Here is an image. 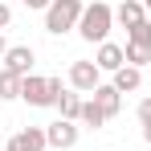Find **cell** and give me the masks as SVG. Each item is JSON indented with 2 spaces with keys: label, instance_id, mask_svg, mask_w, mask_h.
Wrapping results in <instances>:
<instances>
[{
  "label": "cell",
  "instance_id": "5",
  "mask_svg": "<svg viewBox=\"0 0 151 151\" xmlns=\"http://www.w3.org/2000/svg\"><path fill=\"white\" fill-rule=\"evenodd\" d=\"M45 147H49L45 127H25V131H17V135L4 143V151H45Z\"/></svg>",
  "mask_w": 151,
  "mask_h": 151
},
{
  "label": "cell",
  "instance_id": "16",
  "mask_svg": "<svg viewBox=\"0 0 151 151\" xmlns=\"http://www.w3.org/2000/svg\"><path fill=\"white\" fill-rule=\"evenodd\" d=\"M127 41H131V45H147V49H151V17L143 21V25L127 29Z\"/></svg>",
  "mask_w": 151,
  "mask_h": 151
},
{
  "label": "cell",
  "instance_id": "15",
  "mask_svg": "<svg viewBox=\"0 0 151 151\" xmlns=\"http://www.w3.org/2000/svg\"><path fill=\"white\" fill-rule=\"evenodd\" d=\"M123 49H127V65H135V70H143V65L151 61V49H147V45H131V41H127Z\"/></svg>",
  "mask_w": 151,
  "mask_h": 151
},
{
  "label": "cell",
  "instance_id": "2",
  "mask_svg": "<svg viewBox=\"0 0 151 151\" xmlns=\"http://www.w3.org/2000/svg\"><path fill=\"white\" fill-rule=\"evenodd\" d=\"M65 94V86H61V78H37L29 74L21 82V102L29 106H37V110H45V106H57V98Z\"/></svg>",
  "mask_w": 151,
  "mask_h": 151
},
{
  "label": "cell",
  "instance_id": "17",
  "mask_svg": "<svg viewBox=\"0 0 151 151\" xmlns=\"http://www.w3.org/2000/svg\"><path fill=\"white\" fill-rule=\"evenodd\" d=\"M135 114H139V123H143V127H151V94H147V98H139Z\"/></svg>",
  "mask_w": 151,
  "mask_h": 151
},
{
  "label": "cell",
  "instance_id": "1",
  "mask_svg": "<svg viewBox=\"0 0 151 151\" xmlns=\"http://www.w3.org/2000/svg\"><path fill=\"white\" fill-rule=\"evenodd\" d=\"M110 29H114V8H110L106 0H94V4H86V12H82V21H78V33H82V41H90V45H102V41L110 37Z\"/></svg>",
  "mask_w": 151,
  "mask_h": 151
},
{
  "label": "cell",
  "instance_id": "6",
  "mask_svg": "<svg viewBox=\"0 0 151 151\" xmlns=\"http://www.w3.org/2000/svg\"><path fill=\"white\" fill-rule=\"evenodd\" d=\"M78 135H82V127H78V123H65V119H57V123L45 127V139H49V147H57V151H70L78 143Z\"/></svg>",
  "mask_w": 151,
  "mask_h": 151
},
{
  "label": "cell",
  "instance_id": "13",
  "mask_svg": "<svg viewBox=\"0 0 151 151\" xmlns=\"http://www.w3.org/2000/svg\"><path fill=\"white\" fill-rule=\"evenodd\" d=\"M21 82H25L21 74H12V70H0V98H4V102L21 98Z\"/></svg>",
  "mask_w": 151,
  "mask_h": 151
},
{
  "label": "cell",
  "instance_id": "19",
  "mask_svg": "<svg viewBox=\"0 0 151 151\" xmlns=\"http://www.w3.org/2000/svg\"><path fill=\"white\" fill-rule=\"evenodd\" d=\"M25 4H29V8H41V12H45V8H49L53 0H25Z\"/></svg>",
  "mask_w": 151,
  "mask_h": 151
},
{
  "label": "cell",
  "instance_id": "18",
  "mask_svg": "<svg viewBox=\"0 0 151 151\" xmlns=\"http://www.w3.org/2000/svg\"><path fill=\"white\" fill-rule=\"evenodd\" d=\"M12 25V8H8V4H4V0H0V33H4V29Z\"/></svg>",
  "mask_w": 151,
  "mask_h": 151
},
{
  "label": "cell",
  "instance_id": "23",
  "mask_svg": "<svg viewBox=\"0 0 151 151\" xmlns=\"http://www.w3.org/2000/svg\"><path fill=\"white\" fill-rule=\"evenodd\" d=\"M0 135H4V127H0Z\"/></svg>",
  "mask_w": 151,
  "mask_h": 151
},
{
  "label": "cell",
  "instance_id": "14",
  "mask_svg": "<svg viewBox=\"0 0 151 151\" xmlns=\"http://www.w3.org/2000/svg\"><path fill=\"white\" fill-rule=\"evenodd\" d=\"M78 123H82V127H94V131H98V127L106 123V114L98 110V102H94V98H86V102H82V119H78Z\"/></svg>",
  "mask_w": 151,
  "mask_h": 151
},
{
  "label": "cell",
  "instance_id": "11",
  "mask_svg": "<svg viewBox=\"0 0 151 151\" xmlns=\"http://www.w3.org/2000/svg\"><path fill=\"white\" fill-rule=\"evenodd\" d=\"M143 86V70H135V65H123L119 74H114V90L119 94H135Z\"/></svg>",
  "mask_w": 151,
  "mask_h": 151
},
{
  "label": "cell",
  "instance_id": "12",
  "mask_svg": "<svg viewBox=\"0 0 151 151\" xmlns=\"http://www.w3.org/2000/svg\"><path fill=\"white\" fill-rule=\"evenodd\" d=\"M82 102H86V98H78V90H65V94L57 98V110H61L65 123H78V119H82ZM78 127H82V123H78Z\"/></svg>",
  "mask_w": 151,
  "mask_h": 151
},
{
  "label": "cell",
  "instance_id": "8",
  "mask_svg": "<svg viewBox=\"0 0 151 151\" xmlns=\"http://www.w3.org/2000/svg\"><path fill=\"white\" fill-rule=\"evenodd\" d=\"M33 61H37L33 45H8V53H4V70H12V74H21V78L33 74Z\"/></svg>",
  "mask_w": 151,
  "mask_h": 151
},
{
  "label": "cell",
  "instance_id": "22",
  "mask_svg": "<svg viewBox=\"0 0 151 151\" xmlns=\"http://www.w3.org/2000/svg\"><path fill=\"white\" fill-rule=\"evenodd\" d=\"M143 8H147V12H151V0H143Z\"/></svg>",
  "mask_w": 151,
  "mask_h": 151
},
{
  "label": "cell",
  "instance_id": "4",
  "mask_svg": "<svg viewBox=\"0 0 151 151\" xmlns=\"http://www.w3.org/2000/svg\"><path fill=\"white\" fill-rule=\"evenodd\" d=\"M70 86H74L78 94H94L102 86V70L94 61H74V65H70Z\"/></svg>",
  "mask_w": 151,
  "mask_h": 151
},
{
  "label": "cell",
  "instance_id": "21",
  "mask_svg": "<svg viewBox=\"0 0 151 151\" xmlns=\"http://www.w3.org/2000/svg\"><path fill=\"white\" fill-rule=\"evenodd\" d=\"M143 139H147V147H151V127H143Z\"/></svg>",
  "mask_w": 151,
  "mask_h": 151
},
{
  "label": "cell",
  "instance_id": "10",
  "mask_svg": "<svg viewBox=\"0 0 151 151\" xmlns=\"http://www.w3.org/2000/svg\"><path fill=\"white\" fill-rule=\"evenodd\" d=\"M114 21H119L123 29L143 25V21H147V8H143V0H123V4L114 8Z\"/></svg>",
  "mask_w": 151,
  "mask_h": 151
},
{
  "label": "cell",
  "instance_id": "24",
  "mask_svg": "<svg viewBox=\"0 0 151 151\" xmlns=\"http://www.w3.org/2000/svg\"><path fill=\"white\" fill-rule=\"evenodd\" d=\"M147 151H151V147H147Z\"/></svg>",
  "mask_w": 151,
  "mask_h": 151
},
{
  "label": "cell",
  "instance_id": "20",
  "mask_svg": "<svg viewBox=\"0 0 151 151\" xmlns=\"http://www.w3.org/2000/svg\"><path fill=\"white\" fill-rule=\"evenodd\" d=\"M4 53H8V41H4V33H0V61H4Z\"/></svg>",
  "mask_w": 151,
  "mask_h": 151
},
{
  "label": "cell",
  "instance_id": "9",
  "mask_svg": "<svg viewBox=\"0 0 151 151\" xmlns=\"http://www.w3.org/2000/svg\"><path fill=\"white\" fill-rule=\"evenodd\" d=\"M90 98L98 102V110H102V114H106V123H110V119H114V114L123 110V94L114 90V82H102V86H98V90H94V94H90Z\"/></svg>",
  "mask_w": 151,
  "mask_h": 151
},
{
  "label": "cell",
  "instance_id": "3",
  "mask_svg": "<svg viewBox=\"0 0 151 151\" xmlns=\"http://www.w3.org/2000/svg\"><path fill=\"white\" fill-rule=\"evenodd\" d=\"M82 12H86V0H53L49 8H45V33L65 37L70 29H78Z\"/></svg>",
  "mask_w": 151,
  "mask_h": 151
},
{
  "label": "cell",
  "instance_id": "7",
  "mask_svg": "<svg viewBox=\"0 0 151 151\" xmlns=\"http://www.w3.org/2000/svg\"><path fill=\"white\" fill-rule=\"evenodd\" d=\"M94 65H98L102 74H119V70L127 65V49H123V45H114V41H102L98 53H94Z\"/></svg>",
  "mask_w": 151,
  "mask_h": 151
}]
</instances>
